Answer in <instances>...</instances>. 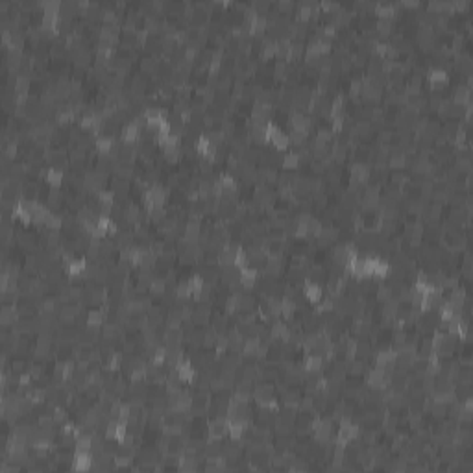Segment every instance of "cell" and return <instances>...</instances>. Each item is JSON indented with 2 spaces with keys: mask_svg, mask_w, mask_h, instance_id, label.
Masks as SVG:
<instances>
[{
  "mask_svg": "<svg viewBox=\"0 0 473 473\" xmlns=\"http://www.w3.org/2000/svg\"><path fill=\"white\" fill-rule=\"evenodd\" d=\"M104 322H106V311L104 309L102 311H89L87 318H85V324L89 327H102Z\"/></svg>",
  "mask_w": 473,
  "mask_h": 473,
  "instance_id": "obj_13",
  "label": "cell"
},
{
  "mask_svg": "<svg viewBox=\"0 0 473 473\" xmlns=\"http://www.w3.org/2000/svg\"><path fill=\"white\" fill-rule=\"evenodd\" d=\"M257 268L253 266H246V268H240V272H238V283L242 285V289H252L253 285H255V281H257Z\"/></svg>",
  "mask_w": 473,
  "mask_h": 473,
  "instance_id": "obj_4",
  "label": "cell"
},
{
  "mask_svg": "<svg viewBox=\"0 0 473 473\" xmlns=\"http://www.w3.org/2000/svg\"><path fill=\"white\" fill-rule=\"evenodd\" d=\"M470 96H472V91H470V85H460V87H457V91H455V94H453V104H457V106H468L470 104Z\"/></svg>",
  "mask_w": 473,
  "mask_h": 473,
  "instance_id": "obj_10",
  "label": "cell"
},
{
  "mask_svg": "<svg viewBox=\"0 0 473 473\" xmlns=\"http://www.w3.org/2000/svg\"><path fill=\"white\" fill-rule=\"evenodd\" d=\"M163 157L167 163H177L181 157V148L179 146H165L163 148Z\"/></svg>",
  "mask_w": 473,
  "mask_h": 473,
  "instance_id": "obj_17",
  "label": "cell"
},
{
  "mask_svg": "<svg viewBox=\"0 0 473 473\" xmlns=\"http://www.w3.org/2000/svg\"><path fill=\"white\" fill-rule=\"evenodd\" d=\"M187 283H189V289H191V292L194 296H198L200 292L204 290V287H206V281H204L202 275H194V277H191Z\"/></svg>",
  "mask_w": 473,
  "mask_h": 473,
  "instance_id": "obj_20",
  "label": "cell"
},
{
  "mask_svg": "<svg viewBox=\"0 0 473 473\" xmlns=\"http://www.w3.org/2000/svg\"><path fill=\"white\" fill-rule=\"evenodd\" d=\"M45 179H46V183L50 185L52 189H56V187H59V185H61V181H63V172H61V168H54V167H50V168H48V170H46Z\"/></svg>",
  "mask_w": 473,
  "mask_h": 473,
  "instance_id": "obj_14",
  "label": "cell"
},
{
  "mask_svg": "<svg viewBox=\"0 0 473 473\" xmlns=\"http://www.w3.org/2000/svg\"><path fill=\"white\" fill-rule=\"evenodd\" d=\"M19 307L17 305H4L2 314H0V324L2 327H9V325H15L19 322Z\"/></svg>",
  "mask_w": 473,
  "mask_h": 473,
  "instance_id": "obj_3",
  "label": "cell"
},
{
  "mask_svg": "<svg viewBox=\"0 0 473 473\" xmlns=\"http://www.w3.org/2000/svg\"><path fill=\"white\" fill-rule=\"evenodd\" d=\"M150 294L152 296H163L165 294V290H167V283H165V279H161V277H155L152 283H150Z\"/></svg>",
  "mask_w": 473,
  "mask_h": 473,
  "instance_id": "obj_18",
  "label": "cell"
},
{
  "mask_svg": "<svg viewBox=\"0 0 473 473\" xmlns=\"http://www.w3.org/2000/svg\"><path fill=\"white\" fill-rule=\"evenodd\" d=\"M350 92H351V96H353V98H355V96H359L360 92H362V78H357V80H353V82H351Z\"/></svg>",
  "mask_w": 473,
  "mask_h": 473,
  "instance_id": "obj_23",
  "label": "cell"
},
{
  "mask_svg": "<svg viewBox=\"0 0 473 473\" xmlns=\"http://www.w3.org/2000/svg\"><path fill=\"white\" fill-rule=\"evenodd\" d=\"M228 418H218V420L211 421V425L207 429V436L209 440H222L224 436L228 435Z\"/></svg>",
  "mask_w": 473,
  "mask_h": 473,
  "instance_id": "obj_1",
  "label": "cell"
},
{
  "mask_svg": "<svg viewBox=\"0 0 473 473\" xmlns=\"http://www.w3.org/2000/svg\"><path fill=\"white\" fill-rule=\"evenodd\" d=\"M94 145L100 153H109L115 146V137L113 135H98L94 139Z\"/></svg>",
  "mask_w": 473,
  "mask_h": 473,
  "instance_id": "obj_12",
  "label": "cell"
},
{
  "mask_svg": "<svg viewBox=\"0 0 473 473\" xmlns=\"http://www.w3.org/2000/svg\"><path fill=\"white\" fill-rule=\"evenodd\" d=\"M165 216H167V211H165V207L163 206H153L152 209H148V218H150L152 222L165 220Z\"/></svg>",
  "mask_w": 473,
  "mask_h": 473,
  "instance_id": "obj_21",
  "label": "cell"
},
{
  "mask_svg": "<svg viewBox=\"0 0 473 473\" xmlns=\"http://www.w3.org/2000/svg\"><path fill=\"white\" fill-rule=\"evenodd\" d=\"M299 153H296V152H289L285 157H283V167L287 168V170H294V168L298 167L299 165Z\"/></svg>",
  "mask_w": 473,
  "mask_h": 473,
  "instance_id": "obj_19",
  "label": "cell"
},
{
  "mask_svg": "<svg viewBox=\"0 0 473 473\" xmlns=\"http://www.w3.org/2000/svg\"><path fill=\"white\" fill-rule=\"evenodd\" d=\"M176 372H177V377L181 379V383H192L194 377H196V368L192 364L191 360H181L177 366H176Z\"/></svg>",
  "mask_w": 473,
  "mask_h": 473,
  "instance_id": "obj_2",
  "label": "cell"
},
{
  "mask_svg": "<svg viewBox=\"0 0 473 473\" xmlns=\"http://www.w3.org/2000/svg\"><path fill=\"white\" fill-rule=\"evenodd\" d=\"M429 84L433 89H440L447 84V72L443 69H433L429 72Z\"/></svg>",
  "mask_w": 473,
  "mask_h": 473,
  "instance_id": "obj_8",
  "label": "cell"
},
{
  "mask_svg": "<svg viewBox=\"0 0 473 473\" xmlns=\"http://www.w3.org/2000/svg\"><path fill=\"white\" fill-rule=\"evenodd\" d=\"M322 368H324V357L320 355H309L303 364V370L307 374H320Z\"/></svg>",
  "mask_w": 473,
  "mask_h": 473,
  "instance_id": "obj_9",
  "label": "cell"
},
{
  "mask_svg": "<svg viewBox=\"0 0 473 473\" xmlns=\"http://www.w3.org/2000/svg\"><path fill=\"white\" fill-rule=\"evenodd\" d=\"M392 19H377V24H375V28H377V31L379 33H390L392 31Z\"/></svg>",
  "mask_w": 473,
  "mask_h": 473,
  "instance_id": "obj_22",
  "label": "cell"
},
{
  "mask_svg": "<svg viewBox=\"0 0 473 473\" xmlns=\"http://www.w3.org/2000/svg\"><path fill=\"white\" fill-rule=\"evenodd\" d=\"M368 177H370V167L364 163H355L351 167V179H355L357 183H366Z\"/></svg>",
  "mask_w": 473,
  "mask_h": 473,
  "instance_id": "obj_7",
  "label": "cell"
},
{
  "mask_svg": "<svg viewBox=\"0 0 473 473\" xmlns=\"http://www.w3.org/2000/svg\"><path fill=\"white\" fill-rule=\"evenodd\" d=\"M375 13L379 15V19H392L394 21V15H396V8L397 4H388V2H379L375 4Z\"/></svg>",
  "mask_w": 473,
  "mask_h": 473,
  "instance_id": "obj_11",
  "label": "cell"
},
{
  "mask_svg": "<svg viewBox=\"0 0 473 473\" xmlns=\"http://www.w3.org/2000/svg\"><path fill=\"white\" fill-rule=\"evenodd\" d=\"M85 268H87V261L74 259L69 266H65V270H67V274L72 275V277H82V275L85 274Z\"/></svg>",
  "mask_w": 473,
  "mask_h": 473,
  "instance_id": "obj_15",
  "label": "cell"
},
{
  "mask_svg": "<svg viewBox=\"0 0 473 473\" xmlns=\"http://www.w3.org/2000/svg\"><path fill=\"white\" fill-rule=\"evenodd\" d=\"M303 296H305V299H309L311 303H318V301H320V299L324 298V292H322V287L318 285V283L305 281Z\"/></svg>",
  "mask_w": 473,
  "mask_h": 473,
  "instance_id": "obj_6",
  "label": "cell"
},
{
  "mask_svg": "<svg viewBox=\"0 0 473 473\" xmlns=\"http://www.w3.org/2000/svg\"><path fill=\"white\" fill-rule=\"evenodd\" d=\"M172 294H174L176 301H187V299L192 296L191 289H189V283H177L174 287V290H172Z\"/></svg>",
  "mask_w": 473,
  "mask_h": 473,
  "instance_id": "obj_16",
  "label": "cell"
},
{
  "mask_svg": "<svg viewBox=\"0 0 473 473\" xmlns=\"http://www.w3.org/2000/svg\"><path fill=\"white\" fill-rule=\"evenodd\" d=\"M275 76L277 78L287 76V61H277V65H275Z\"/></svg>",
  "mask_w": 473,
  "mask_h": 473,
  "instance_id": "obj_25",
  "label": "cell"
},
{
  "mask_svg": "<svg viewBox=\"0 0 473 473\" xmlns=\"http://www.w3.org/2000/svg\"><path fill=\"white\" fill-rule=\"evenodd\" d=\"M277 8H279L281 13H289V11L294 9V2H290V0H281V2H277Z\"/></svg>",
  "mask_w": 473,
  "mask_h": 473,
  "instance_id": "obj_24",
  "label": "cell"
},
{
  "mask_svg": "<svg viewBox=\"0 0 473 473\" xmlns=\"http://www.w3.org/2000/svg\"><path fill=\"white\" fill-rule=\"evenodd\" d=\"M270 336L272 340H279V342H287L290 336V329L285 322H274L272 329H270Z\"/></svg>",
  "mask_w": 473,
  "mask_h": 473,
  "instance_id": "obj_5",
  "label": "cell"
}]
</instances>
